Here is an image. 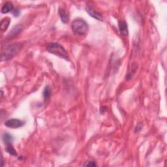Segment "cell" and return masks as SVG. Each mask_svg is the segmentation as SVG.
Here are the masks:
<instances>
[{
    "instance_id": "cell-5",
    "label": "cell",
    "mask_w": 167,
    "mask_h": 167,
    "mask_svg": "<svg viewBox=\"0 0 167 167\" xmlns=\"http://www.w3.org/2000/svg\"><path fill=\"white\" fill-rule=\"evenodd\" d=\"M24 122L18 119L12 118L10 120H8L7 121L5 122V125L6 127L9 128H12V129H17L22 127L24 125Z\"/></svg>"
},
{
    "instance_id": "cell-10",
    "label": "cell",
    "mask_w": 167,
    "mask_h": 167,
    "mask_svg": "<svg viewBox=\"0 0 167 167\" xmlns=\"http://www.w3.org/2000/svg\"><path fill=\"white\" fill-rule=\"evenodd\" d=\"M23 30V26L21 24H18L17 25L12 29V30L11 31V33L9 34L8 37H9L10 38L14 37L15 35H17L18 33H20V32Z\"/></svg>"
},
{
    "instance_id": "cell-2",
    "label": "cell",
    "mask_w": 167,
    "mask_h": 167,
    "mask_svg": "<svg viewBox=\"0 0 167 167\" xmlns=\"http://www.w3.org/2000/svg\"><path fill=\"white\" fill-rule=\"evenodd\" d=\"M71 28L74 33L78 35H85L87 34L89 26L84 19L76 18L71 24Z\"/></svg>"
},
{
    "instance_id": "cell-13",
    "label": "cell",
    "mask_w": 167,
    "mask_h": 167,
    "mask_svg": "<svg viewBox=\"0 0 167 167\" xmlns=\"http://www.w3.org/2000/svg\"><path fill=\"white\" fill-rule=\"evenodd\" d=\"M50 94H51L50 89L49 88V86H47V87H46V88L44 89V92H43V96H44V100L46 101L49 99L50 96Z\"/></svg>"
},
{
    "instance_id": "cell-4",
    "label": "cell",
    "mask_w": 167,
    "mask_h": 167,
    "mask_svg": "<svg viewBox=\"0 0 167 167\" xmlns=\"http://www.w3.org/2000/svg\"><path fill=\"white\" fill-rule=\"evenodd\" d=\"M93 5H90V4L87 5L86 7V11H87L88 13L90 15L91 17L97 19L98 20H102V16L101 13L100 12H99Z\"/></svg>"
},
{
    "instance_id": "cell-6",
    "label": "cell",
    "mask_w": 167,
    "mask_h": 167,
    "mask_svg": "<svg viewBox=\"0 0 167 167\" xmlns=\"http://www.w3.org/2000/svg\"><path fill=\"white\" fill-rule=\"evenodd\" d=\"M119 29H120L121 34L123 35L124 36H127L129 34L127 24L125 21H120L119 22Z\"/></svg>"
},
{
    "instance_id": "cell-7",
    "label": "cell",
    "mask_w": 167,
    "mask_h": 167,
    "mask_svg": "<svg viewBox=\"0 0 167 167\" xmlns=\"http://www.w3.org/2000/svg\"><path fill=\"white\" fill-rule=\"evenodd\" d=\"M14 5L11 2H7L5 3V4L3 5L1 7V12L4 14H7L8 12L12 11L14 10Z\"/></svg>"
},
{
    "instance_id": "cell-1",
    "label": "cell",
    "mask_w": 167,
    "mask_h": 167,
    "mask_svg": "<svg viewBox=\"0 0 167 167\" xmlns=\"http://www.w3.org/2000/svg\"><path fill=\"white\" fill-rule=\"evenodd\" d=\"M22 46V45L20 43H16L5 47L1 52V61H7L12 59L20 52Z\"/></svg>"
},
{
    "instance_id": "cell-8",
    "label": "cell",
    "mask_w": 167,
    "mask_h": 167,
    "mask_svg": "<svg viewBox=\"0 0 167 167\" xmlns=\"http://www.w3.org/2000/svg\"><path fill=\"white\" fill-rule=\"evenodd\" d=\"M11 23V19L7 17L3 19L0 24V30L2 32H4L7 30L9 26V24Z\"/></svg>"
},
{
    "instance_id": "cell-9",
    "label": "cell",
    "mask_w": 167,
    "mask_h": 167,
    "mask_svg": "<svg viewBox=\"0 0 167 167\" xmlns=\"http://www.w3.org/2000/svg\"><path fill=\"white\" fill-rule=\"evenodd\" d=\"M59 15L60 16V18L62 19V22L63 23H67V22L69 20V13L65 11V10L64 9L60 8L59 9Z\"/></svg>"
},
{
    "instance_id": "cell-15",
    "label": "cell",
    "mask_w": 167,
    "mask_h": 167,
    "mask_svg": "<svg viewBox=\"0 0 167 167\" xmlns=\"http://www.w3.org/2000/svg\"><path fill=\"white\" fill-rule=\"evenodd\" d=\"M12 14L14 15V16L15 17H18L19 16V15H20V11H19L17 9H15L13 11H12Z\"/></svg>"
},
{
    "instance_id": "cell-12",
    "label": "cell",
    "mask_w": 167,
    "mask_h": 167,
    "mask_svg": "<svg viewBox=\"0 0 167 167\" xmlns=\"http://www.w3.org/2000/svg\"><path fill=\"white\" fill-rule=\"evenodd\" d=\"M6 152L7 153H9L10 155H12V156H17V151L15 150V148L12 146V144H9V145L6 146V148H5Z\"/></svg>"
},
{
    "instance_id": "cell-11",
    "label": "cell",
    "mask_w": 167,
    "mask_h": 167,
    "mask_svg": "<svg viewBox=\"0 0 167 167\" xmlns=\"http://www.w3.org/2000/svg\"><path fill=\"white\" fill-rule=\"evenodd\" d=\"M13 140V138L12 135L9 133H4V136H3V141L6 146L9 145V144H12V142Z\"/></svg>"
},
{
    "instance_id": "cell-3",
    "label": "cell",
    "mask_w": 167,
    "mask_h": 167,
    "mask_svg": "<svg viewBox=\"0 0 167 167\" xmlns=\"http://www.w3.org/2000/svg\"><path fill=\"white\" fill-rule=\"evenodd\" d=\"M46 50L50 53L53 54L54 55L61 57V58H63L67 60H68L69 59V56L67 53V51L63 47V46L61 45L59 43H49L46 46Z\"/></svg>"
},
{
    "instance_id": "cell-14",
    "label": "cell",
    "mask_w": 167,
    "mask_h": 167,
    "mask_svg": "<svg viewBox=\"0 0 167 167\" xmlns=\"http://www.w3.org/2000/svg\"><path fill=\"white\" fill-rule=\"evenodd\" d=\"M85 166H96L97 165L94 161H88L87 163L86 164Z\"/></svg>"
}]
</instances>
